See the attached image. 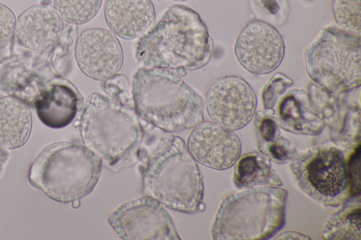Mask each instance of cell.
I'll return each instance as SVG.
<instances>
[{"label": "cell", "instance_id": "obj_1", "mask_svg": "<svg viewBox=\"0 0 361 240\" xmlns=\"http://www.w3.org/2000/svg\"><path fill=\"white\" fill-rule=\"evenodd\" d=\"M212 50V39L198 13L174 4L138 39L134 52L145 68L197 70L207 64Z\"/></svg>", "mask_w": 361, "mask_h": 240}, {"label": "cell", "instance_id": "obj_2", "mask_svg": "<svg viewBox=\"0 0 361 240\" xmlns=\"http://www.w3.org/2000/svg\"><path fill=\"white\" fill-rule=\"evenodd\" d=\"M131 95L135 114L163 131L178 133L203 122V99L169 70L137 69Z\"/></svg>", "mask_w": 361, "mask_h": 240}, {"label": "cell", "instance_id": "obj_3", "mask_svg": "<svg viewBox=\"0 0 361 240\" xmlns=\"http://www.w3.org/2000/svg\"><path fill=\"white\" fill-rule=\"evenodd\" d=\"M79 129L85 146L114 172L138 160L143 130L132 108L108 96L93 93L82 106Z\"/></svg>", "mask_w": 361, "mask_h": 240}, {"label": "cell", "instance_id": "obj_4", "mask_svg": "<svg viewBox=\"0 0 361 240\" xmlns=\"http://www.w3.org/2000/svg\"><path fill=\"white\" fill-rule=\"evenodd\" d=\"M143 192L167 208L188 214L202 209L204 184L184 141L171 135L157 146L142 173Z\"/></svg>", "mask_w": 361, "mask_h": 240}, {"label": "cell", "instance_id": "obj_5", "mask_svg": "<svg viewBox=\"0 0 361 240\" xmlns=\"http://www.w3.org/2000/svg\"><path fill=\"white\" fill-rule=\"evenodd\" d=\"M102 170V158L86 146L75 142H57L35 158L30 167L28 180L49 198L70 203L94 189Z\"/></svg>", "mask_w": 361, "mask_h": 240}, {"label": "cell", "instance_id": "obj_6", "mask_svg": "<svg viewBox=\"0 0 361 240\" xmlns=\"http://www.w3.org/2000/svg\"><path fill=\"white\" fill-rule=\"evenodd\" d=\"M287 191L258 187L227 196L216 212L212 236L216 240H263L285 223Z\"/></svg>", "mask_w": 361, "mask_h": 240}, {"label": "cell", "instance_id": "obj_7", "mask_svg": "<svg viewBox=\"0 0 361 240\" xmlns=\"http://www.w3.org/2000/svg\"><path fill=\"white\" fill-rule=\"evenodd\" d=\"M304 56L308 76L324 89L336 94L360 86V35L326 27L305 49Z\"/></svg>", "mask_w": 361, "mask_h": 240}, {"label": "cell", "instance_id": "obj_8", "mask_svg": "<svg viewBox=\"0 0 361 240\" xmlns=\"http://www.w3.org/2000/svg\"><path fill=\"white\" fill-rule=\"evenodd\" d=\"M290 168L299 189L319 204L338 206L350 195L345 156L336 146L320 145L297 152Z\"/></svg>", "mask_w": 361, "mask_h": 240}, {"label": "cell", "instance_id": "obj_9", "mask_svg": "<svg viewBox=\"0 0 361 240\" xmlns=\"http://www.w3.org/2000/svg\"><path fill=\"white\" fill-rule=\"evenodd\" d=\"M108 222L125 240L180 239L169 212L149 196L121 205L110 214Z\"/></svg>", "mask_w": 361, "mask_h": 240}, {"label": "cell", "instance_id": "obj_10", "mask_svg": "<svg viewBox=\"0 0 361 240\" xmlns=\"http://www.w3.org/2000/svg\"><path fill=\"white\" fill-rule=\"evenodd\" d=\"M205 104L207 114L214 123L233 131L244 127L252 120L257 98L245 80L228 75L219 78L209 86Z\"/></svg>", "mask_w": 361, "mask_h": 240}, {"label": "cell", "instance_id": "obj_11", "mask_svg": "<svg viewBox=\"0 0 361 240\" xmlns=\"http://www.w3.org/2000/svg\"><path fill=\"white\" fill-rule=\"evenodd\" d=\"M284 50L283 37L276 27L258 20L240 30L234 45L240 65L255 75L274 71L281 64Z\"/></svg>", "mask_w": 361, "mask_h": 240}, {"label": "cell", "instance_id": "obj_12", "mask_svg": "<svg viewBox=\"0 0 361 240\" xmlns=\"http://www.w3.org/2000/svg\"><path fill=\"white\" fill-rule=\"evenodd\" d=\"M75 56L81 71L95 80H105L116 75L123 61L118 39L110 31L99 27L87 29L79 35Z\"/></svg>", "mask_w": 361, "mask_h": 240}, {"label": "cell", "instance_id": "obj_13", "mask_svg": "<svg viewBox=\"0 0 361 240\" xmlns=\"http://www.w3.org/2000/svg\"><path fill=\"white\" fill-rule=\"evenodd\" d=\"M186 146L195 161L219 170L234 165L241 151L240 139L235 133L208 121L194 127Z\"/></svg>", "mask_w": 361, "mask_h": 240}, {"label": "cell", "instance_id": "obj_14", "mask_svg": "<svg viewBox=\"0 0 361 240\" xmlns=\"http://www.w3.org/2000/svg\"><path fill=\"white\" fill-rule=\"evenodd\" d=\"M63 32L62 18L49 5L32 6L23 11L16 20L15 35L23 46L42 51L55 45Z\"/></svg>", "mask_w": 361, "mask_h": 240}, {"label": "cell", "instance_id": "obj_15", "mask_svg": "<svg viewBox=\"0 0 361 240\" xmlns=\"http://www.w3.org/2000/svg\"><path fill=\"white\" fill-rule=\"evenodd\" d=\"M34 106L43 124L59 129L75 119L82 107V96L71 82L59 80L46 85Z\"/></svg>", "mask_w": 361, "mask_h": 240}, {"label": "cell", "instance_id": "obj_16", "mask_svg": "<svg viewBox=\"0 0 361 240\" xmlns=\"http://www.w3.org/2000/svg\"><path fill=\"white\" fill-rule=\"evenodd\" d=\"M104 18L115 34L132 39L143 34L152 25L155 11L150 0H108Z\"/></svg>", "mask_w": 361, "mask_h": 240}, {"label": "cell", "instance_id": "obj_17", "mask_svg": "<svg viewBox=\"0 0 361 240\" xmlns=\"http://www.w3.org/2000/svg\"><path fill=\"white\" fill-rule=\"evenodd\" d=\"M47 83L21 58L12 56L0 61V91L34 106Z\"/></svg>", "mask_w": 361, "mask_h": 240}, {"label": "cell", "instance_id": "obj_18", "mask_svg": "<svg viewBox=\"0 0 361 240\" xmlns=\"http://www.w3.org/2000/svg\"><path fill=\"white\" fill-rule=\"evenodd\" d=\"M276 120L286 131L307 135L319 134L324 126L313 110L308 94L302 89H292L283 97Z\"/></svg>", "mask_w": 361, "mask_h": 240}, {"label": "cell", "instance_id": "obj_19", "mask_svg": "<svg viewBox=\"0 0 361 240\" xmlns=\"http://www.w3.org/2000/svg\"><path fill=\"white\" fill-rule=\"evenodd\" d=\"M32 128L29 106L11 96L0 97V146L14 149L24 145Z\"/></svg>", "mask_w": 361, "mask_h": 240}, {"label": "cell", "instance_id": "obj_20", "mask_svg": "<svg viewBox=\"0 0 361 240\" xmlns=\"http://www.w3.org/2000/svg\"><path fill=\"white\" fill-rule=\"evenodd\" d=\"M233 183L240 189L282 185L281 178L272 168L269 158L257 152L244 155L235 164Z\"/></svg>", "mask_w": 361, "mask_h": 240}, {"label": "cell", "instance_id": "obj_21", "mask_svg": "<svg viewBox=\"0 0 361 240\" xmlns=\"http://www.w3.org/2000/svg\"><path fill=\"white\" fill-rule=\"evenodd\" d=\"M326 220L322 235L326 239H360V195H352Z\"/></svg>", "mask_w": 361, "mask_h": 240}, {"label": "cell", "instance_id": "obj_22", "mask_svg": "<svg viewBox=\"0 0 361 240\" xmlns=\"http://www.w3.org/2000/svg\"><path fill=\"white\" fill-rule=\"evenodd\" d=\"M55 10L66 22L82 25L99 12L102 0H53Z\"/></svg>", "mask_w": 361, "mask_h": 240}, {"label": "cell", "instance_id": "obj_23", "mask_svg": "<svg viewBox=\"0 0 361 240\" xmlns=\"http://www.w3.org/2000/svg\"><path fill=\"white\" fill-rule=\"evenodd\" d=\"M250 6L258 20L274 27L284 25L290 13L288 0H249Z\"/></svg>", "mask_w": 361, "mask_h": 240}, {"label": "cell", "instance_id": "obj_24", "mask_svg": "<svg viewBox=\"0 0 361 240\" xmlns=\"http://www.w3.org/2000/svg\"><path fill=\"white\" fill-rule=\"evenodd\" d=\"M331 8L340 29L360 35V0H333Z\"/></svg>", "mask_w": 361, "mask_h": 240}, {"label": "cell", "instance_id": "obj_25", "mask_svg": "<svg viewBox=\"0 0 361 240\" xmlns=\"http://www.w3.org/2000/svg\"><path fill=\"white\" fill-rule=\"evenodd\" d=\"M309 98L314 112L324 120H331L336 113L338 103L336 94L310 84L308 86Z\"/></svg>", "mask_w": 361, "mask_h": 240}, {"label": "cell", "instance_id": "obj_26", "mask_svg": "<svg viewBox=\"0 0 361 240\" xmlns=\"http://www.w3.org/2000/svg\"><path fill=\"white\" fill-rule=\"evenodd\" d=\"M293 84L292 79L277 72L264 85L262 98L267 114H274V107L278 99Z\"/></svg>", "mask_w": 361, "mask_h": 240}, {"label": "cell", "instance_id": "obj_27", "mask_svg": "<svg viewBox=\"0 0 361 240\" xmlns=\"http://www.w3.org/2000/svg\"><path fill=\"white\" fill-rule=\"evenodd\" d=\"M254 116L257 146L261 151L266 146L279 140L281 137V132L276 118L262 111H257Z\"/></svg>", "mask_w": 361, "mask_h": 240}, {"label": "cell", "instance_id": "obj_28", "mask_svg": "<svg viewBox=\"0 0 361 240\" xmlns=\"http://www.w3.org/2000/svg\"><path fill=\"white\" fill-rule=\"evenodd\" d=\"M103 88L111 99L126 106L133 108L132 95L129 92L128 82L123 75H115L105 80Z\"/></svg>", "mask_w": 361, "mask_h": 240}, {"label": "cell", "instance_id": "obj_29", "mask_svg": "<svg viewBox=\"0 0 361 240\" xmlns=\"http://www.w3.org/2000/svg\"><path fill=\"white\" fill-rule=\"evenodd\" d=\"M259 152L277 163H286L291 160L297 153L288 140L283 137L266 146Z\"/></svg>", "mask_w": 361, "mask_h": 240}, {"label": "cell", "instance_id": "obj_30", "mask_svg": "<svg viewBox=\"0 0 361 240\" xmlns=\"http://www.w3.org/2000/svg\"><path fill=\"white\" fill-rule=\"evenodd\" d=\"M16 20L11 9L0 3V49L11 40L15 32Z\"/></svg>", "mask_w": 361, "mask_h": 240}, {"label": "cell", "instance_id": "obj_31", "mask_svg": "<svg viewBox=\"0 0 361 240\" xmlns=\"http://www.w3.org/2000/svg\"><path fill=\"white\" fill-rule=\"evenodd\" d=\"M360 144H358L351 154L347 165L350 193H351V195H360Z\"/></svg>", "mask_w": 361, "mask_h": 240}, {"label": "cell", "instance_id": "obj_32", "mask_svg": "<svg viewBox=\"0 0 361 240\" xmlns=\"http://www.w3.org/2000/svg\"><path fill=\"white\" fill-rule=\"evenodd\" d=\"M274 239H310V238L300 233L288 231L279 234Z\"/></svg>", "mask_w": 361, "mask_h": 240}, {"label": "cell", "instance_id": "obj_33", "mask_svg": "<svg viewBox=\"0 0 361 240\" xmlns=\"http://www.w3.org/2000/svg\"><path fill=\"white\" fill-rule=\"evenodd\" d=\"M9 152L4 148L0 146V177L4 171V168L9 160Z\"/></svg>", "mask_w": 361, "mask_h": 240}, {"label": "cell", "instance_id": "obj_34", "mask_svg": "<svg viewBox=\"0 0 361 240\" xmlns=\"http://www.w3.org/2000/svg\"><path fill=\"white\" fill-rule=\"evenodd\" d=\"M80 206V200H75L72 202V206L75 208H78Z\"/></svg>", "mask_w": 361, "mask_h": 240}, {"label": "cell", "instance_id": "obj_35", "mask_svg": "<svg viewBox=\"0 0 361 240\" xmlns=\"http://www.w3.org/2000/svg\"><path fill=\"white\" fill-rule=\"evenodd\" d=\"M174 1H191V0H172Z\"/></svg>", "mask_w": 361, "mask_h": 240}]
</instances>
